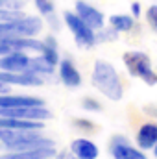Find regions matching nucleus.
Returning <instances> with one entry per match:
<instances>
[{"instance_id":"f257e3e1","label":"nucleus","mask_w":157,"mask_h":159,"mask_svg":"<svg viewBox=\"0 0 157 159\" xmlns=\"http://www.w3.org/2000/svg\"><path fill=\"white\" fill-rule=\"evenodd\" d=\"M91 81L92 85L104 94L107 96L109 100H115L118 102L124 94V87H122V81L120 76L115 70V67L104 59H98L94 61V67H92V74H91Z\"/></svg>"},{"instance_id":"f03ea898","label":"nucleus","mask_w":157,"mask_h":159,"mask_svg":"<svg viewBox=\"0 0 157 159\" xmlns=\"http://www.w3.org/2000/svg\"><path fill=\"white\" fill-rule=\"evenodd\" d=\"M0 143L11 152L54 146L52 141L41 137L37 129H0Z\"/></svg>"},{"instance_id":"7ed1b4c3","label":"nucleus","mask_w":157,"mask_h":159,"mask_svg":"<svg viewBox=\"0 0 157 159\" xmlns=\"http://www.w3.org/2000/svg\"><path fill=\"white\" fill-rule=\"evenodd\" d=\"M122 61L129 72V76L133 78H141L146 85H155L157 83V72L152 69V61L144 52H126L122 56Z\"/></svg>"},{"instance_id":"20e7f679","label":"nucleus","mask_w":157,"mask_h":159,"mask_svg":"<svg viewBox=\"0 0 157 159\" xmlns=\"http://www.w3.org/2000/svg\"><path fill=\"white\" fill-rule=\"evenodd\" d=\"M43 30V20L39 17L24 15L20 19L0 22V39L4 37H34Z\"/></svg>"},{"instance_id":"39448f33","label":"nucleus","mask_w":157,"mask_h":159,"mask_svg":"<svg viewBox=\"0 0 157 159\" xmlns=\"http://www.w3.org/2000/svg\"><path fill=\"white\" fill-rule=\"evenodd\" d=\"M63 19H65V24L67 28L72 32L74 41L79 48H92L96 44V34L91 26H87L81 19L78 17V13L74 11H65L63 13Z\"/></svg>"},{"instance_id":"423d86ee","label":"nucleus","mask_w":157,"mask_h":159,"mask_svg":"<svg viewBox=\"0 0 157 159\" xmlns=\"http://www.w3.org/2000/svg\"><path fill=\"white\" fill-rule=\"evenodd\" d=\"M0 115L2 117H13V119L20 120H46L52 117V113L44 107V106H32V107H0Z\"/></svg>"},{"instance_id":"0eeeda50","label":"nucleus","mask_w":157,"mask_h":159,"mask_svg":"<svg viewBox=\"0 0 157 159\" xmlns=\"http://www.w3.org/2000/svg\"><path fill=\"white\" fill-rule=\"evenodd\" d=\"M76 13H78L79 19H81L87 26H91L94 32L102 30L104 24H105V17H104V13H102L100 9H96L94 6L83 2V0H78V2H76Z\"/></svg>"},{"instance_id":"6e6552de","label":"nucleus","mask_w":157,"mask_h":159,"mask_svg":"<svg viewBox=\"0 0 157 159\" xmlns=\"http://www.w3.org/2000/svg\"><path fill=\"white\" fill-rule=\"evenodd\" d=\"M30 61H32L30 56H26L22 50H15V52H9L0 57V70L26 72V70H30Z\"/></svg>"},{"instance_id":"1a4fd4ad","label":"nucleus","mask_w":157,"mask_h":159,"mask_svg":"<svg viewBox=\"0 0 157 159\" xmlns=\"http://www.w3.org/2000/svg\"><path fill=\"white\" fill-rule=\"evenodd\" d=\"M0 81L7 85H22V87H39L43 85V78L35 72H7L0 70Z\"/></svg>"},{"instance_id":"9d476101","label":"nucleus","mask_w":157,"mask_h":159,"mask_svg":"<svg viewBox=\"0 0 157 159\" xmlns=\"http://www.w3.org/2000/svg\"><path fill=\"white\" fill-rule=\"evenodd\" d=\"M109 150H111V156L115 159H148L141 150L133 148L126 137H120V135L111 141Z\"/></svg>"},{"instance_id":"9b49d317","label":"nucleus","mask_w":157,"mask_h":159,"mask_svg":"<svg viewBox=\"0 0 157 159\" xmlns=\"http://www.w3.org/2000/svg\"><path fill=\"white\" fill-rule=\"evenodd\" d=\"M32 106H43V100L35 96H26V94H0V107L11 109V107H32Z\"/></svg>"},{"instance_id":"f8f14e48","label":"nucleus","mask_w":157,"mask_h":159,"mask_svg":"<svg viewBox=\"0 0 157 159\" xmlns=\"http://www.w3.org/2000/svg\"><path fill=\"white\" fill-rule=\"evenodd\" d=\"M137 144L141 150H154L157 144V124L155 122H146L141 126L137 131Z\"/></svg>"},{"instance_id":"ddd939ff","label":"nucleus","mask_w":157,"mask_h":159,"mask_svg":"<svg viewBox=\"0 0 157 159\" xmlns=\"http://www.w3.org/2000/svg\"><path fill=\"white\" fill-rule=\"evenodd\" d=\"M70 152L78 159H98V156H100L98 146L92 141H89V139H76V141H72Z\"/></svg>"},{"instance_id":"4468645a","label":"nucleus","mask_w":157,"mask_h":159,"mask_svg":"<svg viewBox=\"0 0 157 159\" xmlns=\"http://www.w3.org/2000/svg\"><path fill=\"white\" fill-rule=\"evenodd\" d=\"M59 78L67 87H79L81 85V74L70 59H61L59 61Z\"/></svg>"},{"instance_id":"2eb2a0df","label":"nucleus","mask_w":157,"mask_h":159,"mask_svg":"<svg viewBox=\"0 0 157 159\" xmlns=\"http://www.w3.org/2000/svg\"><path fill=\"white\" fill-rule=\"evenodd\" d=\"M54 146H43L34 150H20V152H11L6 156H0V159H50L54 157Z\"/></svg>"},{"instance_id":"dca6fc26","label":"nucleus","mask_w":157,"mask_h":159,"mask_svg":"<svg viewBox=\"0 0 157 159\" xmlns=\"http://www.w3.org/2000/svg\"><path fill=\"white\" fill-rule=\"evenodd\" d=\"M41 120H20L0 115V129H41Z\"/></svg>"},{"instance_id":"f3484780","label":"nucleus","mask_w":157,"mask_h":159,"mask_svg":"<svg viewBox=\"0 0 157 159\" xmlns=\"http://www.w3.org/2000/svg\"><path fill=\"white\" fill-rule=\"evenodd\" d=\"M41 56H43L44 59H48L52 65H57V63H59V54H57V43H56V37H52V35L44 37Z\"/></svg>"},{"instance_id":"a211bd4d","label":"nucleus","mask_w":157,"mask_h":159,"mask_svg":"<svg viewBox=\"0 0 157 159\" xmlns=\"http://www.w3.org/2000/svg\"><path fill=\"white\" fill-rule=\"evenodd\" d=\"M109 24H111V28H115L117 32H131L133 26H135V17L117 13V15H111V17H109Z\"/></svg>"},{"instance_id":"6ab92c4d","label":"nucleus","mask_w":157,"mask_h":159,"mask_svg":"<svg viewBox=\"0 0 157 159\" xmlns=\"http://www.w3.org/2000/svg\"><path fill=\"white\" fill-rule=\"evenodd\" d=\"M54 67L56 65H52L48 59H44L43 56L39 57H32V61H30V72H35V74H39V76H50V74H54Z\"/></svg>"},{"instance_id":"aec40b11","label":"nucleus","mask_w":157,"mask_h":159,"mask_svg":"<svg viewBox=\"0 0 157 159\" xmlns=\"http://www.w3.org/2000/svg\"><path fill=\"white\" fill-rule=\"evenodd\" d=\"M118 37V32L115 28H109V30H105V28H102V30H98V34H96V43H107V41H115Z\"/></svg>"},{"instance_id":"412c9836","label":"nucleus","mask_w":157,"mask_h":159,"mask_svg":"<svg viewBox=\"0 0 157 159\" xmlns=\"http://www.w3.org/2000/svg\"><path fill=\"white\" fill-rule=\"evenodd\" d=\"M24 17V13L20 9H9V7H0V22L4 20H13V19H20Z\"/></svg>"},{"instance_id":"4be33fe9","label":"nucleus","mask_w":157,"mask_h":159,"mask_svg":"<svg viewBox=\"0 0 157 159\" xmlns=\"http://www.w3.org/2000/svg\"><path fill=\"white\" fill-rule=\"evenodd\" d=\"M34 2H35V6H37L41 15H44V17L54 15V4H52V0H34Z\"/></svg>"},{"instance_id":"5701e85b","label":"nucleus","mask_w":157,"mask_h":159,"mask_svg":"<svg viewBox=\"0 0 157 159\" xmlns=\"http://www.w3.org/2000/svg\"><path fill=\"white\" fill-rule=\"evenodd\" d=\"M146 20H148V24H150V28L154 30L157 34V6H150L148 9H146Z\"/></svg>"},{"instance_id":"b1692460","label":"nucleus","mask_w":157,"mask_h":159,"mask_svg":"<svg viewBox=\"0 0 157 159\" xmlns=\"http://www.w3.org/2000/svg\"><path fill=\"white\" fill-rule=\"evenodd\" d=\"M83 109H87V111H100V109H102V104L96 102L94 98L87 96V98L83 100Z\"/></svg>"},{"instance_id":"393cba45","label":"nucleus","mask_w":157,"mask_h":159,"mask_svg":"<svg viewBox=\"0 0 157 159\" xmlns=\"http://www.w3.org/2000/svg\"><path fill=\"white\" fill-rule=\"evenodd\" d=\"M74 124H76V128H79V129H83V131H94V124H92L91 120H85V119H76V120H74Z\"/></svg>"},{"instance_id":"a878e982","label":"nucleus","mask_w":157,"mask_h":159,"mask_svg":"<svg viewBox=\"0 0 157 159\" xmlns=\"http://www.w3.org/2000/svg\"><path fill=\"white\" fill-rule=\"evenodd\" d=\"M24 2L26 0H7V7L9 9H20L24 6Z\"/></svg>"},{"instance_id":"bb28decb","label":"nucleus","mask_w":157,"mask_h":159,"mask_svg":"<svg viewBox=\"0 0 157 159\" xmlns=\"http://www.w3.org/2000/svg\"><path fill=\"white\" fill-rule=\"evenodd\" d=\"M131 17H135V19L141 17V4L139 2H133L131 4Z\"/></svg>"},{"instance_id":"cd10ccee","label":"nucleus","mask_w":157,"mask_h":159,"mask_svg":"<svg viewBox=\"0 0 157 159\" xmlns=\"http://www.w3.org/2000/svg\"><path fill=\"white\" fill-rule=\"evenodd\" d=\"M4 93H7V83H2L0 81V94H4Z\"/></svg>"},{"instance_id":"c85d7f7f","label":"nucleus","mask_w":157,"mask_h":159,"mask_svg":"<svg viewBox=\"0 0 157 159\" xmlns=\"http://www.w3.org/2000/svg\"><path fill=\"white\" fill-rule=\"evenodd\" d=\"M56 159H67V152H61V154H57Z\"/></svg>"},{"instance_id":"c756f323","label":"nucleus","mask_w":157,"mask_h":159,"mask_svg":"<svg viewBox=\"0 0 157 159\" xmlns=\"http://www.w3.org/2000/svg\"><path fill=\"white\" fill-rule=\"evenodd\" d=\"M154 156H155V157H157V144H155V146H154Z\"/></svg>"},{"instance_id":"7c9ffc66","label":"nucleus","mask_w":157,"mask_h":159,"mask_svg":"<svg viewBox=\"0 0 157 159\" xmlns=\"http://www.w3.org/2000/svg\"><path fill=\"white\" fill-rule=\"evenodd\" d=\"M67 159H78V157H76V156H74V154H72V156H70V157H67Z\"/></svg>"}]
</instances>
